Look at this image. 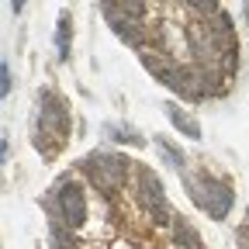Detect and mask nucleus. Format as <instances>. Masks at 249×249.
<instances>
[{"label": "nucleus", "mask_w": 249, "mask_h": 249, "mask_svg": "<svg viewBox=\"0 0 249 249\" xmlns=\"http://www.w3.org/2000/svg\"><path fill=\"white\" fill-rule=\"evenodd\" d=\"M173 242H177L180 249H204V242H201V235L194 232V225L187 222V218H180V214H177V222H173Z\"/></svg>", "instance_id": "nucleus-7"}, {"label": "nucleus", "mask_w": 249, "mask_h": 249, "mask_svg": "<svg viewBox=\"0 0 249 249\" xmlns=\"http://www.w3.org/2000/svg\"><path fill=\"white\" fill-rule=\"evenodd\" d=\"M0 83H4V93H11V70H7V62L0 66Z\"/></svg>", "instance_id": "nucleus-11"}, {"label": "nucleus", "mask_w": 249, "mask_h": 249, "mask_svg": "<svg viewBox=\"0 0 249 249\" xmlns=\"http://www.w3.org/2000/svg\"><path fill=\"white\" fill-rule=\"evenodd\" d=\"M55 201H59V211H62V222H66L70 229H80V225L87 222L90 208H87L83 187H80L76 180H62V183L55 187Z\"/></svg>", "instance_id": "nucleus-4"}, {"label": "nucleus", "mask_w": 249, "mask_h": 249, "mask_svg": "<svg viewBox=\"0 0 249 249\" xmlns=\"http://www.w3.org/2000/svg\"><path fill=\"white\" fill-rule=\"evenodd\" d=\"M128 170H135V166H128V160H121L118 152H90L80 163V173L101 194H118L124 180H128Z\"/></svg>", "instance_id": "nucleus-2"}, {"label": "nucleus", "mask_w": 249, "mask_h": 249, "mask_svg": "<svg viewBox=\"0 0 249 249\" xmlns=\"http://www.w3.org/2000/svg\"><path fill=\"white\" fill-rule=\"evenodd\" d=\"M104 18L111 21V28L118 31V35L128 42V45H142L145 42V21H132V18H118L111 11H104Z\"/></svg>", "instance_id": "nucleus-6"}, {"label": "nucleus", "mask_w": 249, "mask_h": 249, "mask_svg": "<svg viewBox=\"0 0 249 249\" xmlns=\"http://www.w3.org/2000/svg\"><path fill=\"white\" fill-rule=\"evenodd\" d=\"M70 139V107L59 93L45 90L42 93V111H38V121H35V149L45 156V160H55L62 152Z\"/></svg>", "instance_id": "nucleus-1"}, {"label": "nucleus", "mask_w": 249, "mask_h": 249, "mask_svg": "<svg viewBox=\"0 0 249 249\" xmlns=\"http://www.w3.org/2000/svg\"><path fill=\"white\" fill-rule=\"evenodd\" d=\"M135 183H139V201L152 208H163L166 204V194H163V183L156 180V173L149 166H135Z\"/></svg>", "instance_id": "nucleus-5"}, {"label": "nucleus", "mask_w": 249, "mask_h": 249, "mask_svg": "<svg viewBox=\"0 0 249 249\" xmlns=\"http://www.w3.org/2000/svg\"><path fill=\"white\" fill-rule=\"evenodd\" d=\"M66 42H70V14H59V52H62V55L70 52Z\"/></svg>", "instance_id": "nucleus-9"}, {"label": "nucleus", "mask_w": 249, "mask_h": 249, "mask_svg": "<svg viewBox=\"0 0 249 249\" xmlns=\"http://www.w3.org/2000/svg\"><path fill=\"white\" fill-rule=\"evenodd\" d=\"M166 114H170V121L177 124V128H180L183 135H191V139H201V124H197L191 114H183L177 104H166Z\"/></svg>", "instance_id": "nucleus-8"}, {"label": "nucleus", "mask_w": 249, "mask_h": 249, "mask_svg": "<svg viewBox=\"0 0 249 249\" xmlns=\"http://www.w3.org/2000/svg\"><path fill=\"white\" fill-rule=\"evenodd\" d=\"M187 191H191V197L211 214V218H222L229 214V208H232V191H229V183H222L218 177H211V173H197V177H191L187 180Z\"/></svg>", "instance_id": "nucleus-3"}, {"label": "nucleus", "mask_w": 249, "mask_h": 249, "mask_svg": "<svg viewBox=\"0 0 249 249\" xmlns=\"http://www.w3.org/2000/svg\"><path fill=\"white\" fill-rule=\"evenodd\" d=\"M156 142H160V149L166 152V160H170L173 166H183V156H180V152H177V149H173V145H170L166 139H156Z\"/></svg>", "instance_id": "nucleus-10"}]
</instances>
